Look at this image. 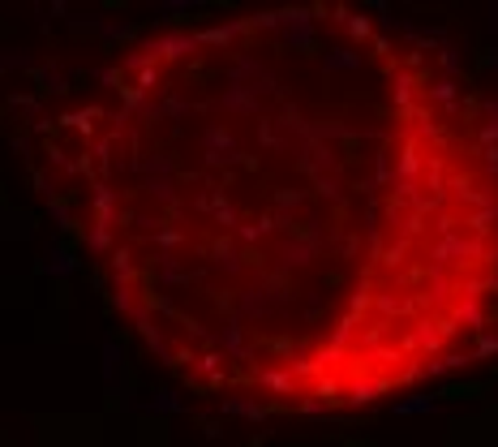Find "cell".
<instances>
[{
    "label": "cell",
    "instance_id": "6da1fadb",
    "mask_svg": "<svg viewBox=\"0 0 498 447\" xmlns=\"http://www.w3.org/2000/svg\"><path fill=\"white\" fill-rule=\"evenodd\" d=\"M103 301L185 392L374 408L498 349V116L348 0L151 30L39 125Z\"/></svg>",
    "mask_w": 498,
    "mask_h": 447
}]
</instances>
